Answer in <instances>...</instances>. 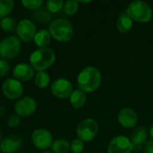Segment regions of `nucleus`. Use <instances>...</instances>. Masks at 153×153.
Masks as SVG:
<instances>
[{"label":"nucleus","instance_id":"1","mask_svg":"<svg viewBox=\"0 0 153 153\" xmlns=\"http://www.w3.org/2000/svg\"><path fill=\"white\" fill-rule=\"evenodd\" d=\"M101 83V74L94 66H87L83 68L78 77L77 85L83 92H92L96 91Z\"/></svg>","mask_w":153,"mask_h":153},{"label":"nucleus","instance_id":"2","mask_svg":"<svg viewBox=\"0 0 153 153\" xmlns=\"http://www.w3.org/2000/svg\"><path fill=\"white\" fill-rule=\"evenodd\" d=\"M56 61V54L49 48H41L34 50L30 56V65L38 72L46 71Z\"/></svg>","mask_w":153,"mask_h":153},{"label":"nucleus","instance_id":"3","mask_svg":"<svg viewBox=\"0 0 153 153\" xmlns=\"http://www.w3.org/2000/svg\"><path fill=\"white\" fill-rule=\"evenodd\" d=\"M48 31L52 38L60 42H67L74 36V28L71 22L64 18H58L50 22Z\"/></svg>","mask_w":153,"mask_h":153},{"label":"nucleus","instance_id":"4","mask_svg":"<svg viewBox=\"0 0 153 153\" xmlns=\"http://www.w3.org/2000/svg\"><path fill=\"white\" fill-rule=\"evenodd\" d=\"M126 14L135 22H148L152 17V11L146 2L136 0L128 5Z\"/></svg>","mask_w":153,"mask_h":153},{"label":"nucleus","instance_id":"5","mask_svg":"<svg viewBox=\"0 0 153 153\" xmlns=\"http://www.w3.org/2000/svg\"><path fill=\"white\" fill-rule=\"evenodd\" d=\"M21 40L16 36H7L0 41V56L10 60L15 58L21 52Z\"/></svg>","mask_w":153,"mask_h":153},{"label":"nucleus","instance_id":"6","mask_svg":"<svg viewBox=\"0 0 153 153\" xmlns=\"http://www.w3.org/2000/svg\"><path fill=\"white\" fill-rule=\"evenodd\" d=\"M98 131L99 126L97 122L92 118H86L78 125L76 134L78 139L82 142H91L95 138Z\"/></svg>","mask_w":153,"mask_h":153},{"label":"nucleus","instance_id":"7","mask_svg":"<svg viewBox=\"0 0 153 153\" xmlns=\"http://www.w3.org/2000/svg\"><path fill=\"white\" fill-rule=\"evenodd\" d=\"M24 88L21 82L16 79L7 78L2 84V92L9 100H19L23 94Z\"/></svg>","mask_w":153,"mask_h":153},{"label":"nucleus","instance_id":"8","mask_svg":"<svg viewBox=\"0 0 153 153\" xmlns=\"http://www.w3.org/2000/svg\"><path fill=\"white\" fill-rule=\"evenodd\" d=\"M38 108L36 100L31 97H22L19 99L14 105L15 114L20 117H28L33 115Z\"/></svg>","mask_w":153,"mask_h":153},{"label":"nucleus","instance_id":"9","mask_svg":"<svg viewBox=\"0 0 153 153\" xmlns=\"http://www.w3.org/2000/svg\"><path fill=\"white\" fill-rule=\"evenodd\" d=\"M31 143L38 149L47 150L51 147L54 143L53 135L48 130L45 128H39L32 132Z\"/></svg>","mask_w":153,"mask_h":153},{"label":"nucleus","instance_id":"10","mask_svg":"<svg viewBox=\"0 0 153 153\" xmlns=\"http://www.w3.org/2000/svg\"><path fill=\"white\" fill-rule=\"evenodd\" d=\"M16 32L20 40L30 42L34 39L37 33V29L33 22L28 19H22L17 24Z\"/></svg>","mask_w":153,"mask_h":153},{"label":"nucleus","instance_id":"11","mask_svg":"<svg viewBox=\"0 0 153 153\" xmlns=\"http://www.w3.org/2000/svg\"><path fill=\"white\" fill-rule=\"evenodd\" d=\"M52 94L58 99H66L73 93V84L65 78L55 80L50 86Z\"/></svg>","mask_w":153,"mask_h":153},{"label":"nucleus","instance_id":"12","mask_svg":"<svg viewBox=\"0 0 153 153\" xmlns=\"http://www.w3.org/2000/svg\"><path fill=\"white\" fill-rule=\"evenodd\" d=\"M132 151L131 141L124 135L114 137L108 147V153H131Z\"/></svg>","mask_w":153,"mask_h":153},{"label":"nucleus","instance_id":"13","mask_svg":"<svg viewBox=\"0 0 153 153\" xmlns=\"http://www.w3.org/2000/svg\"><path fill=\"white\" fill-rule=\"evenodd\" d=\"M22 139L17 134H10L0 143V151L3 153L17 152L22 146Z\"/></svg>","mask_w":153,"mask_h":153},{"label":"nucleus","instance_id":"14","mask_svg":"<svg viewBox=\"0 0 153 153\" xmlns=\"http://www.w3.org/2000/svg\"><path fill=\"white\" fill-rule=\"evenodd\" d=\"M34 69L30 64L19 63L13 69V75L14 79L19 82H28L34 77Z\"/></svg>","mask_w":153,"mask_h":153},{"label":"nucleus","instance_id":"15","mask_svg":"<svg viewBox=\"0 0 153 153\" xmlns=\"http://www.w3.org/2000/svg\"><path fill=\"white\" fill-rule=\"evenodd\" d=\"M147 137H148V131L146 127L140 126L135 128L131 134V143L133 146V151L137 152L141 150Z\"/></svg>","mask_w":153,"mask_h":153},{"label":"nucleus","instance_id":"16","mask_svg":"<svg viewBox=\"0 0 153 153\" xmlns=\"http://www.w3.org/2000/svg\"><path fill=\"white\" fill-rule=\"evenodd\" d=\"M137 120L138 117L136 113L129 108H125L119 112L118 122L121 124L122 126L126 128H132L135 126L137 124Z\"/></svg>","mask_w":153,"mask_h":153},{"label":"nucleus","instance_id":"17","mask_svg":"<svg viewBox=\"0 0 153 153\" xmlns=\"http://www.w3.org/2000/svg\"><path fill=\"white\" fill-rule=\"evenodd\" d=\"M51 38L52 37H51L48 30L42 29L39 31H37L33 40H34L36 46L39 47V48H47V46L51 41Z\"/></svg>","mask_w":153,"mask_h":153},{"label":"nucleus","instance_id":"18","mask_svg":"<svg viewBox=\"0 0 153 153\" xmlns=\"http://www.w3.org/2000/svg\"><path fill=\"white\" fill-rule=\"evenodd\" d=\"M86 103V95L81 90H75L70 96V104L74 108H81Z\"/></svg>","mask_w":153,"mask_h":153},{"label":"nucleus","instance_id":"19","mask_svg":"<svg viewBox=\"0 0 153 153\" xmlns=\"http://www.w3.org/2000/svg\"><path fill=\"white\" fill-rule=\"evenodd\" d=\"M133 27V20L126 13L121 14L117 21V28L120 32H128Z\"/></svg>","mask_w":153,"mask_h":153},{"label":"nucleus","instance_id":"20","mask_svg":"<svg viewBox=\"0 0 153 153\" xmlns=\"http://www.w3.org/2000/svg\"><path fill=\"white\" fill-rule=\"evenodd\" d=\"M50 82V76L46 71L37 72L34 76V83L40 89H45L48 86Z\"/></svg>","mask_w":153,"mask_h":153},{"label":"nucleus","instance_id":"21","mask_svg":"<svg viewBox=\"0 0 153 153\" xmlns=\"http://www.w3.org/2000/svg\"><path fill=\"white\" fill-rule=\"evenodd\" d=\"M17 24L18 23L16 22V20L11 16H7L0 20V28L4 32H12L15 30Z\"/></svg>","mask_w":153,"mask_h":153},{"label":"nucleus","instance_id":"22","mask_svg":"<svg viewBox=\"0 0 153 153\" xmlns=\"http://www.w3.org/2000/svg\"><path fill=\"white\" fill-rule=\"evenodd\" d=\"M53 153H67L70 149V143L65 139H57L51 146Z\"/></svg>","mask_w":153,"mask_h":153},{"label":"nucleus","instance_id":"23","mask_svg":"<svg viewBox=\"0 0 153 153\" xmlns=\"http://www.w3.org/2000/svg\"><path fill=\"white\" fill-rule=\"evenodd\" d=\"M33 18L39 22H47L51 20L52 14L47 8H39L33 13Z\"/></svg>","mask_w":153,"mask_h":153},{"label":"nucleus","instance_id":"24","mask_svg":"<svg viewBox=\"0 0 153 153\" xmlns=\"http://www.w3.org/2000/svg\"><path fill=\"white\" fill-rule=\"evenodd\" d=\"M14 7V2L13 0H0V18L7 17Z\"/></svg>","mask_w":153,"mask_h":153},{"label":"nucleus","instance_id":"25","mask_svg":"<svg viewBox=\"0 0 153 153\" xmlns=\"http://www.w3.org/2000/svg\"><path fill=\"white\" fill-rule=\"evenodd\" d=\"M64 7V2L61 0H48L46 2V8L51 13H56L60 12Z\"/></svg>","mask_w":153,"mask_h":153},{"label":"nucleus","instance_id":"26","mask_svg":"<svg viewBox=\"0 0 153 153\" xmlns=\"http://www.w3.org/2000/svg\"><path fill=\"white\" fill-rule=\"evenodd\" d=\"M79 4L77 1H66L64 3V12L67 15H74L78 10Z\"/></svg>","mask_w":153,"mask_h":153},{"label":"nucleus","instance_id":"27","mask_svg":"<svg viewBox=\"0 0 153 153\" xmlns=\"http://www.w3.org/2000/svg\"><path fill=\"white\" fill-rule=\"evenodd\" d=\"M44 2L43 0H22V4L29 10H33L36 11L39 8L42 7Z\"/></svg>","mask_w":153,"mask_h":153},{"label":"nucleus","instance_id":"28","mask_svg":"<svg viewBox=\"0 0 153 153\" xmlns=\"http://www.w3.org/2000/svg\"><path fill=\"white\" fill-rule=\"evenodd\" d=\"M70 149L73 153H82L84 149V143L80 139H74L70 144Z\"/></svg>","mask_w":153,"mask_h":153},{"label":"nucleus","instance_id":"29","mask_svg":"<svg viewBox=\"0 0 153 153\" xmlns=\"http://www.w3.org/2000/svg\"><path fill=\"white\" fill-rule=\"evenodd\" d=\"M10 72V65L7 60L0 58V77L6 76Z\"/></svg>","mask_w":153,"mask_h":153},{"label":"nucleus","instance_id":"30","mask_svg":"<svg viewBox=\"0 0 153 153\" xmlns=\"http://www.w3.org/2000/svg\"><path fill=\"white\" fill-rule=\"evenodd\" d=\"M21 124V117L16 114H12L7 119V125L11 128H15Z\"/></svg>","mask_w":153,"mask_h":153},{"label":"nucleus","instance_id":"31","mask_svg":"<svg viewBox=\"0 0 153 153\" xmlns=\"http://www.w3.org/2000/svg\"><path fill=\"white\" fill-rule=\"evenodd\" d=\"M145 153H153V140L149 141L145 145Z\"/></svg>","mask_w":153,"mask_h":153},{"label":"nucleus","instance_id":"32","mask_svg":"<svg viewBox=\"0 0 153 153\" xmlns=\"http://www.w3.org/2000/svg\"><path fill=\"white\" fill-rule=\"evenodd\" d=\"M150 134H151V136H152V138L153 140V126L151 127V129H150Z\"/></svg>","mask_w":153,"mask_h":153},{"label":"nucleus","instance_id":"33","mask_svg":"<svg viewBox=\"0 0 153 153\" xmlns=\"http://www.w3.org/2000/svg\"><path fill=\"white\" fill-rule=\"evenodd\" d=\"M3 108H4V107H0V117H3L4 114V112H1V110H3Z\"/></svg>","mask_w":153,"mask_h":153},{"label":"nucleus","instance_id":"34","mask_svg":"<svg viewBox=\"0 0 153 153\" xmlns=\"http://www.w3.org/2000/svg\"><path fill=\"white\" fill-rule=\"evenodd\" d=\"M1 141H2V135H1V131H0V143H1Z\"/></svg>","mask_w":153,"mask_h":153},{"label":"nucleus","instance_id":"35","mask_svg":"<svg viewBox=\"0 0 153 153\" xmlns=\"http://www.w3.org/2000/svg\"><path fill=\"white\" fill-rule=\"evenodd\" d=\"M42 153H53V152H44Z\"/></svg>","mask_w":153,"mask_h":153},{"label":"nucleus","instance_id":"36","mask_svg":"<svg viewBox=\"0 0 153 153\" xmlns=\"http://www.w3.org/2000/svg\"><path fill=\"white\" fill-rule=\"evenodd\" d=\"M95 153H100V152H95Z\"/></svg>","mask_w":153,"mask_h":153}]
</instances>
